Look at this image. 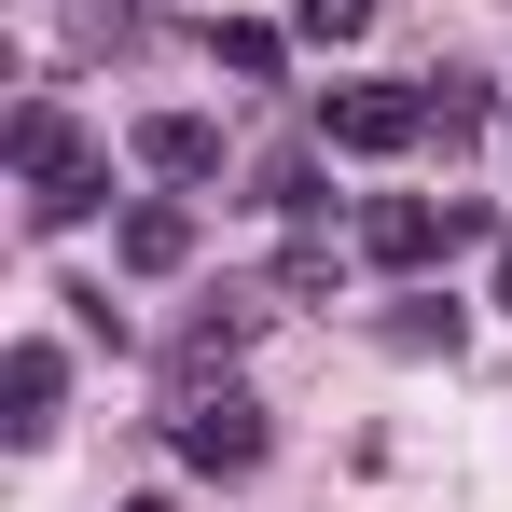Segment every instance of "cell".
Masks as SVG:
<instances>
[{
  "label": "cell",
  "instance_id": "obj_1",
  "mask_svg": "<svg viewBox=\"0 0 512 512\" xmlns=\"http://www.w3.org/2000/svg\"><path fill=\"white\" fill-rule=\"evenodd\" d=\"M471 236H485V208H471V194H374V208H360V250L402 263V277L443 263V250H471Z\"/></svg>",
  "mask_w": 512,
  "mask_h": 512
},
{
  "label": "cell",
  "instance_id": "obj_2",
  "mask_svg": "<svg viewBox=\"0 0 512 512\" xmlns=\"http://www.w3.org/2000/svg\"><path fill=\"white\" fill-rule=\"evenodd\" d=\"M319 139H333V153H416L429 139V84H346V97H319Z\"/></svg>",
  "mask_w": 512,
  "mask_h": 512
},
{
  "label": "cell",
  "instance_id": "obj_3",
  "mask_svg": "<svg viewBox=\"0 0 512 512\" xmlns=\"http://www.w3.org/2000/svg\"><path fill=\"white\" fill-rule=\"evenodd\" d=\"M180 457H194V471H263V402L250 388H222V402L194 388V402H180Z\"/></svg>",
  "mask_w": 512,
  "mask_h": 512
},
{
  "label": "cell",
  "instance_id": "obj_4",
  "mask_svg": "<svg viewBox=\"0 0 512 512\" xmlns=\"http://www.w3.org/2000/svg\"><path fill=\"white\" fill-rule=\"evenodd\" d=\"M56 388H70V360H56V346L28 333V346H14V360H0V402H14V416H0V429H14V443H42V429H56Z\"/></svg>",
  "mask_w": 512,
  "mask_h": 512
},
{
  "label": "cell",
  "instance_id": "obj_5",
  "mask_svg": "<svg viewBox=\"0 0 512 512\" xmlns=\"http://www.w3.org/2000/svg\"><path fill=\"white\" fill-rule=\"evenodd\" d=\"M139 167L153 180H222V125H208V111H153V125H139Z\"/></svg>",
  "mask_w": 512,
  "mask_h": 512
},
{
  "label": "cell",
  "instance_id": "obj_6",
  "mask_svg": "<svg viewBox=\"0 0 512 512\" xmlns=\"http://www.w3.org/2000/svg\"><path fill=\"white\" fill-rule=\"evenodd\" d=\"M111 250H125V277H180V263H194V208H125Z\"/></svg>",
  "mask_w": 512,
  "mask_h": 512
},
{
  "label": "cell",
  "instance_id": "obj_7",
  "mask_svg": "<svg viewBox=\"0 0 512 512\" xmlns=\"http://www.w3.org/2000/svg\"><path fill=\"white\" fill-rule=\"evenodd\" d=\"M14 167H28V180H56V167H84V125H70V111H56V97H28V111H14Z\"/></svg>",
  "mask_w": 512,
  "mask_h": 512
},
{
  "label": "cell",
  "instance_id": "obj_8",
  "mask_svg": "<svg viewBox=\"0 0 512 512\" xmlns=\"http://www.w3.org/2000/svg\"><path fill=\"white\" fill-rule=\"evenodd\" d=\"M97 194H111V153H84V167H56V180H28V222H84Z\"/></svg>",
  "mask_w": 512,
  "mask_h": 512
},
{
  "label": "cell",
  "instance_id": "obj_9",
  "mask_svg": "<svg viewBox=\"0 0 512 512\" xmlns=\"http://www.w3.org/2000/svg\"><path fill=\"white\" fill-rule=\"evenodd\" d=\"M388 346H402V360H457V305H443V291L388 305Z\"/></svg>",
  "mask_w": 512,
  "mask_h": 512
},
{
  "label": "cell",
  "instance_id": "obj_10",
  "mask_svg": "<svg viewBox=\"0 0 512 512\" xmlns=\"http://www.w3.org/2000/svg\"><path fill=\"white\" fill-rule=\"evenodd\" d=\"M250 319H263V305H236V291H222V305H208V319L180 333V374H208V360H236V346H250Z\"/></svg>",
  "mask_w": 512,
  "mask_h": 512
},
{
  "label": "cell",
  "instance_id": "obj_11",
  "mask_svg": "<svg viewBox=\"0 0 512 512\" xmlns=\"http://www.w3.org/2000/svg\"><path fill=\"white\" fill-rule=\"evenodd\" d=\"M485 111H499V97H485V84H429V139L457 153V139H485Z\"/></svg>",
  "mask_w": 512,
  "mask_h": 512
},
{
  "label": "cell",
  "instance_id": "obj_12",
  "mask_svg": "<svg viewBox=\"0 0 512 512\" xmlns=\"http://www.w3.org/2000/svg\"><path fill=\"white\" fill-rule=\"evenodd\" d=\"M277 56H291V42H277V28H250V14L222 28V70H236V84H277Z\"/></svg>",
  "mask_w": 512,
  "mask_h": 512
},
{
  "label": "cell",
  "instance_id": "obj_13",
  "mask_svg": "<svg viewBox=\"0 0 512 512\" xmlns=\"http://www.w3.org/2000/svg\"><path fill=\"white\" fill-rule=\"evenodd\" d=\"M291 14H305V42H360L374 28V0H291Z\"/></svg>",
  "mask_w": 512,
  "mask_h": 512
},
{
  "label": "cell",
  "instance_id": "obj_14",
  "mask_svg": "<svg viewBox=\"0 0 512 512\" xmlns=\"http://www.w3.org/2000/svg\"><path fill=\"white\" fill-rule=\"evenodd\" d=\"M499 305H512V236H499Z\"/></svg>",
  "mask_w": 512,
  "mask_h": 512
},
{
  "label": "cell",
  "instance_id": "obj_15",
  "mask_svg": "<svg viewBox=\"0 0 512 512\" xmlns=\"http://www.w3.org/2000/svg\"><path fill=\"white\" fill-rule=\"evenodd\" d=\"M125 512H167V499H125Z\"/></svg>",
  "mask_w": 512,
  "mask_h": 512
}]
</instances>
